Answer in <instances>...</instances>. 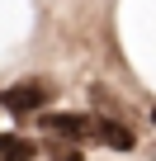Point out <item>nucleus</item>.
I'll return each instance as SVG.
<instances>
[{
    "mask_svg": "<svg viewBox=\"0 0 156 161\" xmlns=\"http://www.w3.org/2000/svg\"><path fill=\"white\" fill-rule=\"evenodd\" d=\"M81 137H85V142H100V147H114V152H132V147H137V137H132L123 123L104 119V114H85V119H81Z\"/></svg>",
    "mask_w": 156,
    "mask_h": 161,
    "instance_id": "f257e3e1",
    "label": "nucleus"
},
{
    "mask_svg": "<svg viewBox=\"0 0 156 161\" xmlns=\"http://www.w3.org/2000/svg\"><path fill=\"white\" fill-rule=\"evenodd\" d=\"M47 100H52L47 80H19V86H10L5 95H0V104H5L10 114H43Z\"/></svg>",
    "mask_w": 156,
    "mask_h": 161,
    "instance_id": "f03ea898",
    "label": "nucleus"
},
{
    "mask_svg": "<svg viewBox=\"0 0 156 161\" xmlns=\"http://www.w3.org/2000/svg\"><path fill=\"white\" fill-rule=\"evenodd\" d=\"M0 161H33V137L0 133Z\"/></svg>",
    "mask_w": 156,
    "mask_h": 161,
    "instance_id": "7ed1b4c3",
    "label": "nucleus"
},
{
    "mask_svg": "<svg viewBox=\"0 0 156 161\" xmlns=\"http://www.w3.org/2000/svg\"><path fill=\"white\" fill-rule=\"evenodd\" d=\"M47 152H52L57 161H81V147H76V142H62V137H52Z\"/></svg>",
    "mask_w": 156,
    "mask_h": 161,
    "instance_id": "20e7f679",
    "label": "nucleus"
},
{
    "mask_svg": "<svg viewBox=\"0 0 156 161\" xmlns=\"http://www.w3.org/2000/svg\"><path fill=\"white\" fill-rule=\"evenodd\" d=\"M151 123H156V109H151Z\"/></svg>",
    "mask_w": 156,
    "mask_h": 161,
    "instance_id": "39448f33",
    "label": "nucleus"
}]
</instances>
